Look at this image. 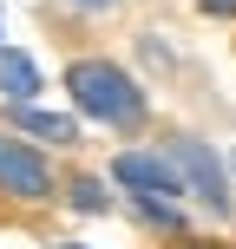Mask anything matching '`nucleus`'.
I'll list each match as a JSON object with an SVG mask.
<instances>
[{
  "mask_svg": "<svg viewBox=\"0 0 236 249\" xmlns=\"http://www.w3.org/2000/svg\"><path fill=\"white\" fill-rule=\"evenodd\" d=\"M66 99H73L86 118L112 124V131H138L145 112H151L145 86H138L118 59H73L66 66Z\"/></svg>",
  "mask_w": 236,
  "mask_h": 249,
  "instance_id": "obj_1",
  "label": "nucleus"
},
{
  "mask_svg": "<svg viewBox=\"0 0 236 249\" xmlns=\"http://www.w3.org/2000/svg\"><path fill=\"white\" fill-rule=\"evenodd\" d=\"M164 158H171L177 177H184V197H197L210 216H230V210H236V197H230V171H223V158H217L203 138L177 131L171 144H164Z\"/></svg>",
  "mask_w": 236,
  "mask_h": 249,
  "instance_id": "obj_2",
  "label": "nucleus"
},
{
  "mask_svg": "<svg viewBox=\"0 0 236 249\" xmlns=\"http://www.w3.org/2000/svg\"><path fill=\"white\" fill-rule=\"evenodd\" d=\"M0 190L20 197V203H46L53 197V164L26 138H7V131H0Z\"/></svg>",
  "mask_w": 236,
  "mask_h": 249,
  "instance_id": "obj_3",
  "label": "nucleus"
},
{
  "mask_svg": "<svg viewBox=\"0 0 236 249\" xmlns=\"http://www.w3.org/2000/svg\"><path fill=\"white\" fill-rule=\"evenodd\" d=\"M112 184L118 190H151V197H177L184 203V177L164 151H118L112 158Z\"/></svg>",
  "mask_w": 236,
  "mask_h": 249,
  "instance_id": "obj_4",
  "label": "nucleus"
},
{
  "mask_svg": "<svg viewBox=\"0 0 236 249\" xmlns=\"http://www.w3.org/2000/svg\"><path fill=\"white\" fill-rule=\"evenodd\" d=\"M7 124H13L20 138H39V144H79V118L39 112L33 99H7Z\"/></svg>",
  "mask_w": 236,
  "mask_h": 249,
  "instance_id": "obj_5",
  "label": "nucleus"
},
{
  "mask_svg": "<svg viewBox=\"0 0 236 249\" xmlns=\"http://www.w3.org/2000/svg\"><path fill=\"white\" fill-rule=\"evenodd\" d=\"M39 59L20 46H0V99H39Z\"/></svg>",
  "mask_w": 236,
  "mask_h": 249,
  "instance_id": "obj_6",
  "label": "nucleus"
},
{
  "mask_svg": "<svg viewBox=\"0 0 236 249\" xmlns=\"http://www.w3.org/2000/svg\"><path fill=\"white\" fill-rule=\"evenodd\" d=\"M125 203H131V216L138 223H151V230H184V210H177V197H151V190H125Z\"/></svg>",
  "mask_w": 236,
  "mask_h": 249,
  "instance_id": "obj_7",
  "label": "nucleus"
},
{
  "mask_svg": "<svg viewBox=\"0 0 236 249\" xmlns=\"http://www.w3.org/2000/svg\"><path fill=\"white\" fill-rule=\"evenodd\" d=\"M66 203H73L79 216H99V210H112V197H105V184H99V177H73V184H66Z\"/></svg>",
  "mask_w": 236,
  "mask_h": 249,
  "instance_id": "obj_8",
  "label": "nucleus"
},
{
  "mask_svg": "<svg viewBox=\"0 0 236 249\" xmlns=\"http://www.w3.org/2000/svg\"><path fill=\"white\" fill-rule=\"evenodd\" d=\"M203 13H210V20H236V0H197Z\"/></svg>",
  "mask_w": 236,
  "mask_h": 249,
  "instance_id": "obj_9",
  "label": "nucleus"
},
{
  "mask_svg": "<svg viewBox=\"0 0 236 249\" xmlns=\"http://www.w3.org/2000/svg\"><path fill=\"white\" fill-rule=\"evenodd\" d=\"M73 7H86V13H105V7H118V0H73Z\"/></svg>",
  "mask_w": 236,
  "mask_h": 249,
  "instance_id": "obj_10",
  "label": "nucleus"
},
{
  "mask_svg": "<svg viewBox=\"0 0 236 249\" xmlns=\"http://www.w3.org/2000/svg\"><path fill=\"white\" fill-rule=\"evenodd\" d=\"M53 249H86V243H53Z\"/></svg>",
  "mask_w": 236,
  "mask_h": 249,
  "instance_id": "obj_11",
  "label": "nucleus"
},
{
  "mask_svg": "<svg viewBox=\"0 0 236 249\" xmlns=\"http://www.w3.org/2000/svg\"><path fill=\"white\" fill-rule=\"evenodd\" d=\"M203 249H223V243H203Z\"/></svg>",
  "mask_w": 236,
  "mask_h": 249,
  "instance_id": "obj_12",
  "label": "nucleus"
},
{
  "mask_svg": "<svg viewBox=\"0 0 236 249\" xmlns=\"http://www.w3.org/2000/svg\"><path fill=\"white\" fill-rule=\"evenodd\" d=\"M230 171H236V158H230Z\"/></svg>",
  "mask_w": 236,
  "mask_h": 249,
  "instance_id": "obj_13",
  "label": "nucleus"
}]
</instances>
